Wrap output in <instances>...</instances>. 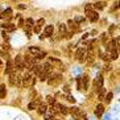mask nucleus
<instances>
[{"label": "nucleus", "mask_w": 120, "mask_h": 120, "mask_svg": "<svg viewBox=\"0 0 120 120\" xmlns=\"http://www.w3.org/2000/svg\"><path fill=\"white\" fill-rule=\"evenodd\" d=\"M30 83H33V74L32 73H25L24 77L21 78V86H24V87H28Z\"/></svg>", "instance_id": "f257e3e1"}, {"label": "nucleus", "mask_w": 120, "mask_h": 120, "mask_svg": "<svg viewBox=\"0 0 120 120\" xmlns=\"http://www.w3.org/2000/svg\"><path fill=\"white\" fill-rule=\"evenodd\" d=\"M48 78H49V79H48V83H49L50 86H56L62 81V75L61 74H53V75H49Z\"/></svg>", "instance_id": "f03ea898"}, {"label": "nucleus", "mask_w": 120, "mask_h": 120, "mask_svg": "<svg viewBox=\"0 0 120 120\" xmlns=\"http://www.w3.org/2000/svg\"><path fill=\"white\" fill-rule=\"evenodd\" d=\"M15 69L16 70H21V69H25V64H24V57L22 56H17L15 58Z\"/></svg>", "instance_id": "7ed1b4c3"}, {"label": "nucleus", "mask_w": 120, "mask_h": 120, "mask_svg": "<svg viewBox=\"0 0 120 120\" xmlns=\"http://www.w3.org/2000/svg\"><path fill=\"white\" fill-rule=\"evenodd\" d=\"M86 15H87L88 20H90L91 22H95V21H98V20H99V13H98L96 11H92V9H90V11L86 12Z\"/></svg>", "instance_id": "20e7f679"}, {"label": "nucleus", "mask_w": 120, "mask_h": 120, "mask_svg": "<svg viewBox=\"0 0 120 120\" xmlns=\"http://www.w3.org/2000/svg\"><path fill=\"white\" fill-rule=\"evenodd\" d=\"M85 56H86V49H85V48H78V49H77V53H75L77 60L81 61V62H83V60H85Z\"/></svg>", "instance_id": "39448f33"}, {"label": "nucleus", "mask_w": 120, "mask_h": 120, "mask_svg": "<svg viewBox=\"0 0 120 120\" xmlns=\"http://www.w3.org/2000/svg\"><path fill=\"white\" fill-rule=\"evenodd\" d=\"M102 88H103V75H98L96 82H95V91L99 92Z\"/></svg>", "instance_id": "423d86ee"}, {"label": "nucleus", "mask_w": 120, "mask_h": 120, "mask_svg": "<svg viewBox=\"0 0 120 120\" xmlns=\"http://www.w3.org/2000/svg\"><path fill=\"white\" fill-rule=\"evenodd\" d=\"M11 16H12V9L11 8H7L4 12H1L0 19H1V20H4V19H11Z\"/></svg>", "instance_id": "0eeeda50"}, {"label": "nucleus", "mask_w": 120, "mask_h": 120, "mask_svg": "<svg viewBox=\"0 0 120 120\" xmlns=\"http://www.w3.org/2000/svg\"><path fill=\"white\" fill-rule=\"evenodd\" d=\"M54 32V26L53 25H48L45 28V30H44V36H46V37H50V36L53 34Z\"/></svg>", "instance_id": "6e6552de"}, {"label": "nucleus", "mask_w": 120, "mask_h": 120, "mask_svg": "<svg viewBox=\"0 0 120 120\" xmlns=\"http://www.w3.org/2000/svg\"><path fill=\"white\" fill-rule=\"evenodd\" d=\"M94 8H95V9H98V11H102V9H104V8H106V1H102V0L96 1V3L94 4Z\"/></svg>", "instance_id": "1a4fd4ad"}, {"label": "nucleus", "mask_w": 120, "mask_h": 120, "mask_svg": "<svg viewBox=\"0 0 120 120\" xmlns=\"http://www.w3.org/2000/svg\"><path fill=\"white\" fill-rule=\"evenodd\" d=\"M46 109H48L46 104H45V103H41V104L37 107V112H38L40 115H45V113H46Z\"/></svg>", "instance_id": "9d476101"}, {"label": "nucleus", "mask_w": 120, "mask_h": 120, "mask_svg": "<svg viewBox=\"0 0 120 120\" xmlns=\"http://www.w3.org/2000/svg\"><path fill=\"white\" fill-rule=\"evenodd\" d=\"M29 52H30V54H33V57H34L41 52V49L37 48V46H30V48H29Z\"/></svg>", "instance_id": "9b49d317"}, {"label": "nucleus", "mask_w": 120, "mask_h": 120, "mask_svg": "<svg viewBox=\"0 0 120 120\" xmlns=\"http://www.w3.org/2000/svg\"><path fill=\"white\" fill-rule=\"evenodd\" d=\"M103 112H104V106H103V104H98V106H96V115L100 117L103 115Z\"/></svg>", "instance_id": "f8f14e48"}, {"label": "nucleus", "mask_w": 120, "mask_h": 120, "mask_svg": "<svg viewBox=\"0 0 120 120\" xmlns=\"http://www.w3.org/2000/svg\"><path fill=\"white\" fill-rule=\"evenodd\" d=\"M7 95V88L4 85H0V99H4Z\"/></svg>", "instance_id": "ddd939ff"}, {"label": "nucleus", "mask_w": 120, "mask_h": 120, "mask_svg": "<svg viewBox=\"0 0 120 120\" xmlns=\"http://www.w3.org/2000/svg\"><path fill=\"white\" fill-rule=\"evenodd\" d=\"M13 70H15L13 64H12L11 61H8V64H7V69H5V73H7V74H9V73H12Z\"/></svg>", "instance_id": "4468645a"}, {"label": "nucleus", "mask_w": 120, "mask_h": 120, "mask_svg": "<svg viewBox=\"0 0 120 120\" xmlns=\"http://www.w3.org/2000/svg\"><path fill=\"white\" fill-rule=\"evenodd\" d=\"M40 71H41V66H40V65L36 64V65H33V66H32V74H37V75H38Z\"/></svg>", "instance_id": "2eb2a0df"}, {"label": "nucleus", "mask_w": 120, "mask_h": 120, "mask_svg": "<svg viewBox=\"0 0 120 120\" xmlns=\"http://www.w3.org/2000/svg\"><path fill=\"white\" fill-rule=\"evenodd\" d=\"M24 24L26 25V26H28V28H32V26H34V20H33V19H26V20H25L24 21Z\"/></svg>", "instance_id": "dca6fc26"}, {"label": "nucleus", "mask_w": 120, "mask_h": 120, "mask_svg": "<svg viewBox=\"0 0 120 120\" xmlns=\"http://www.w3.org/2000/svg\"><path fill=\"white\" fill-rule=\"evenodd\" d=\"M107 50L108 52H112V50H115V41H111V42H108L107 44Z\"/></svg>", "instance_id": "f3484780"}, {"label": "nucleus", "mask_w": 120, "mask_h": 120, "mask_svg": "<svg viewBox=\"0 0 120 120\" xmlns=\"http://www.w3.org/2000/svg\"><path fill=\"white\" fill-rule=\"evenodd\" d=\"M69 28L71 29V30H77L78 29V26H77V24H75L73 20H69Z\"/></svg>", "instance_id": "a211bd4d"}, {"label": "nucleus", "mask_w": 120, "mask_h": 120, "mask_svg": "<svg viewBox=\"0 0 120 120\" xmlns=\"http://www.w3.org/2000/svg\"><path fill=\"white\" fill-rule=\"evenodd\" d=\"M44 57H46V52H44V50H41L37 56H34V58L36 60H42Z\"/></svg>", "instance_id": "6ab92c4d"}, {"label": "nucleus", "mask_w": 120, "mask_h": 120, "mask_svg": "<svg viewBox=\"0 0 120 120\" xmlns=\"http://www.w3.org/2000/svg\"><path fill=\"white\" fill-rule=\"evenodd\" d=\"M83 21H85V17H83V16H77V17L74 19L75 24H81V22H83Z\"/></svg>", "instance_id": "aec40b11"}, {"label": "nucleus", "mask_w": 120, "mask_h": 120, "mask_svg": "<svg viewBox=\"0 0 120 120\" xmlns=\"http://www.w3.org/2000/svg\"><path fill=\"white\" fill-rule=\"evenodd\" d=\"M88 88V78L83 77V90H87Z\"/></svg>", "instance_id": "412c9836"}, {"label": "nucleus", "mask_w": 120, "mask_h": 120, "mask_svg": "<svg viewBox=\"0 0 120 120\" xmlns=\"http://www.w3.org/2000/svg\"><path fill=\"white\" fill-rule=\"evenodd\" d=\"M104 94H106V88H102L100 91H99V100H104Z\"/></svg>", "instance_id": "4be33fe9"}, {"label": "nucleus", "mask_w": 120, "mask_h": 120, "mask_svg": "<svg viewBox=\"0 0 120 120\" xmlns=\"http://www.w3.org/2000/svg\"><path fill=\"white\" fill-rule=\"evenodd\" d=\"M117 57H119L117 50H112V53H111V60H117Z\"/></svg>", "instance_id": "5701e85b"}, {"label": "nucleus", "mask_w": 120, "mask_h": 120, "mask_svg": "<svg viewBox=\"0 0 120 120\" xmlns=\"http://www.w3.org/2000/svg\"><path fill=\"white\" fill-rule=\"evenodd\" d=\"M3 28H4V29H9V30H13V29H15V25H13V24H4Z\"/></svg>", "instance_id": "b1692460"}, {"label": "nucleus", "mask_w": 120, "mask_h": 120, "mask_svg": "<svg viewBox=\"0 0 120 120\" xmlns=\"http://www.w3.org/2000/svg\"><path fill=\"white\" fill-rule=\"evenodd\" d=\"M60 32L62 33V34H65V33H66V25H65V24H61L60 25Z\"/></svg>", "instance_id": "393cba45"}, {"label": "nucleus", "mask_w": 120, "mask_h": 120, "mask_svg": "<svg viewBox=\"0 0 120 120\" xmlns=\"http://www.w3.org/2000/svg\"><path fill=\"white\" fill-rule=\"evenodd\" d=\"M46 99H48V103H49V104H52V106H53L54 103H56V99H54L53 96H48Z\"/></svg>", "instance_id": "a878e982"}, {"label": "nucleus", "mask_w": 120, "mask_h": 120, "mask_svg": "<svg viewBox=\"0 0 120 120\" xmlns=\"http://www.w3.org/2000/svg\"><path fill=\"white\" fill-rule=\"evenodd\" d=\"M44 24H45V19H40L38 21H37V26H40V28H41Z\"/></svg>", "instance_id": "bb28decb"}, {"label": "nucleus", "mask_w": 120, "mask_h": 120, "mask_svg": "<svg viewBox=\"0 0 120 120\" xmlns=\"http://www.w3.org/2000/svg\"><path fill=\"white\" fill-rule=\"evenodd\" d=\"M77 82H78V90H82V78H81V77H78Z\"/></svg>", "instance_id": "cd10ccee"}, {"label": "nucleus", "mask_w": 120, "mask_h": 120, "mask_svg": "<svg viewBox=\"0 0 120 120\" xmlns=\"http://www.w3.org/2000/svg\"><path fill=\"white\" fill-rule=\"evenodd\" d=\"M112 92H108V94H107V96H106V100L107 102H111V100H112Z\"/></svg>", "instance_id": "c85d7f7f"}, {"label": "nucleus", "mask_w": 120, "mask_h": 120, "mask_svg": "<svg viewBox=\"0 0 120 120\" xmlns=\"http://www.w3.org/2000/svg\"><path fill=\"white\" fill-rule=\"evenodd\" d=\"M60 112H61V113H64V115H66V113H67V108L62 106V107H61V109H60Z\"/></svg>", "instance_id": "c756f323"}, {"label": "nucleus", "mask_w": 120, "mask_h": 120, "mask_svg": "<svg viewBox=\"0 0 120 120\" xmlns=\"http://www.w3.org/2000/svg\"><path fill=\"white\" fill-rule=\"evenodd\" d=\"M36 106H37V104H36L34 102H32V103H29L28 108H29V109H33V108H36Z\"/></svg>", "instance_id": "7c9ffc66"}, {"label": "nucleus", "mask_w": 120, "mask_h": 120, "mask_svg": "<svg viewBox=\"0 0 120 120\" xmlns=\"http://www.w3.org/2000/svg\"><path fill=\"white\" fill-rule=\"evenodd\" d=\"M24 21H25L24 19H21V17H20V19H19V22H17V25H20V26H22V25H24Z\"/></svg>", "instance_id": "2f4dec72"}, {"label": "nucleus", "mask_w": 120, "mask_h": 120, "mask_svg": "<svg viewBox=\"0 0 120 120\" xmlns=\"http://www.w3.org/2000/svg\"><path fill=\"white\" fill-rule=\"evenodd\" d=\"M67 100H69V102H71V103H74V102H75L74 96H71V95H69V96H67Z\"/></svg>", "instance_id": "473e14b6"}, {"label": "nucleus", "mask_w": 120, "mask_h": 120, "mask_svg": "<svg viewBox=\"0 0 120 120\" xmlns=\"http://www.w3.org/2000/svg\"><path fill=\"white\" fill-rule=\"evenodd\" d=\"M34 32H36V33H40V32H41V28L36 25V26H34Z\"/></svg>", "instance_id": "72a5a7b5"}, {"label": "nucleus", "mask_w": 120, "mask_h": 120, "mask_svg": "<svg viewBox=\"0 0 120 120\" xmlns=\"http://www.w3.org/2000/svg\"><path fill=\"white\" fill-rule=\"evenodd\" d=\"M0 65H1V61H0Z\"/></svg>", "instance_id": "f704fd0d"}, {"label": "nucleus", "mask_w": 120, "mask_h": 120, "mask_svg": "<svg viewBox=\"0 0 120 120\" xmlns=\"http://www.w3.org/2000/svg\"><path fill=\"white\" fill-rule=\"evenodd\" d=\"M102 1H106V0H102Z\"/></svg>", "instance_id": "c9c22d12"}]
</instances>
